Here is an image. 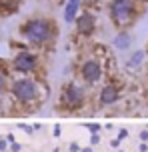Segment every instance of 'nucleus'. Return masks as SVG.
<instances>
[{
  "label": "nucleus",
  "mask_w": 148,
  "mask_h": 152,
  "mask_svg": "<svg viewBox=\"0 0 148 152\" xmlns=\"http://www.w3.org/2000/svg\"><path fill=\"white\" fill-rule=\"evenodd\" d=\"M20 36L26 44L32 48H46L56 40L58 36V26L52 18L46 16H32L20 24Z\"/></svg>",
  "instance_id": "1"
},
{
  "label": "nucleus",
  "mask_w": 148,
  "mask_h": 152,
  "mask_svg": "<svg viewBox=\"0 0 148 152\" xmlns=\"http://www.w3.org/2000/svg\"><path fill=\"white\" fill-rule=\"evenodd\" d=\"M10 98L18 108H36L44 100V86L36 76H18L10 80Z\"/></svg>",
  "instance_id": "2"
},
{
  "label": "nucleus",
  "mask_w": 148,
  "mask_h": 152,
  "mask_svg": "<svg viewBox=\"0 0 148 152\" xmlns=\"http://www.w3.org/2000/svg\"><path fill=\"white\" fill-rule=\"evenodd\" d=\"M138 2L136 0H110L108 2V16L118 30H126L134 20L138 18Z\"/></svg>",
  "instance_id": "3"
},
{
  "label": "nucleus",
  "mask_w": 148,
  "mask_h": 152,
  "mask_svg": "<svg viewBox=\"0 0 148 152\" xmlns=\"http://www.w3.org/2000/svg\"><path fill=\"white\" fill-rule=\"evenodd\" d=\"M86 100H88V94H86V86L78 82H66L60 88V94H58V108L62 112H78L86 106Z\"/></svg>",
  "instance_id": "4"
},
{
  "label": "nucleus",
  "mask_w": 148,
  "mask_h": 152,
  "mask_svg": "<svg viewBox=\"0 0 148 152\" xmlns=\"http://www.w3.org/2000/svg\"><path fill=\"white\" fill-rule=\"evenodd\" d=\"M10 68L20 76H36L40 70V56L34 50H18L10 60Z\"/></svg>",
  "instance_id": "5"
},
{
  "label": "nucleus",
  "mask_w": 148,
  "mask_h": 152,
  "mask_svg": "<svg viewBox=\"0 0 148 152\" xmlns=\"http://www.w3.org/2000/svg\"><path fill=\"white\" fill-rule=\"evenodd\" d=\"M78 78L86 84V86H94V84L102 82L104 78V64L100 58L96 56H88L78 64Z\"/></svg>",
  "instance_id": "6"
},
{
  "label": "nucleus",
  "mask_w": 148,
  "mask_h": 152,
  "mask_svg": "<svg viewBox=\"0 0 148 152\" xmlns=\"http://www.w3.org/2000/svg\"><path fill=\"white\" fill-rule=\"evenodd\" d=\"M120 98H122V86L114 80L102 84L100 90H98V106L102 108H110L114 104H118Z\"/></svg>",
  "instance_id": "7"
},
{
  "label": "nucleus",
  "mask_w": 148,
  "mask_h": 152,
  "mask_svg": "<svg viewBox=\"0 0 148 152\" xmlns=\"http://www.w3.org/2000/svg\"><path fill=\"white\" fill-rule=\"evenodd\" d=\"M96 16H94V12H90V10H82L80 14H78V18L74 20V28H76V34L82 38H88L92 36L94 32H96Z\"/></svg>",
  "instance_id": "8"
},
{
  "label": "nucleus",
  "mask_w": 148,
  "mask_h": 152,
  "mask_svg": "<svg viewBox=\"0 0 148 152\" xmlns=\"http://www.w3.org/2000/svg\"><path fill=\"white\" fill-rule=\"evenodd\" d=\"M80 8H82V0H66L62 8V18L66 24H74V20L80 14Z\"/></svg>",
  "instance_id": "9"
},
{
  "label": "nucleus",
  "mask_w": 148,
  "mask_h": 152,
  "mask_svg": "<svg viewBox=\"0 0 148 152\" xmlns=\"http://www.w3.org/2000/svg\"><path fill=\"white\" fill-rule=\"evenodd\" d=\"M112 46H114L116 50H128V48L132 46V36L126 30H120L116 36L112 38Z\"/></svg>",
  "instance_id": "10"
},
{
  "label": "nucleus",
  "mask_w": 148,
  "mask_h": 152,
  "mask_svg": "<svg viewBox=\"0 0 148 152\" xmlns=\"http://www.w3.org/2000/svg\"><path fill=\"white\" fill-rule=\"evenodd\" d=\"M8 68L10 66H6V62L0 60V98L4 96L8 92V88H10V78H8Z\"/></svg>",
  "instance_id": "11"
},
{
  "label": "nucleus",
  "mask_w": 148,
  "mask_h": 152,
  "mask_svg": "<svg viewBox=\"0 0 148 152\" xmlns=\"http://www.w3.org/2000/svg\"><path fill=\"white\" fill-rule=\"evenodd\" d=\"M144 60H146V50H134V52L128 56L126 66H128V68H140Z\"/></svg>",
  "instance_id": "12"
},
{
  "label": "nucleus",
  "mask_w": 148,
  "mask_h": 152,
  "mask_svg": "<svg viewBox=\"0 0 148 152\" xmlns=\"http://www.w3.org/2000/svg\"><path fill=\"white\" fill-rule=\"evenodd\" d=\"M86 128L90 130V134H98V132H100V124H98V122H88V124H84Z\"/></svg>",
  "instance_id": "13"
},
{
  "label": "nucleus",
  "mask_w": 148,
  "mask_h": 152,
  "mask_svg": "<svg viewBox=\"0 0 148 152\" xmlns=\"http://www.w3.org/2000/svg\"><path fill=\"white\" fill-rule=\"evenodd\" d=\"M138 138H140V142H148V128H142Z\"/></svg>",
  "instance_id": "14"
},
{
  "label": "nucleus",
  "mask_w": 148,
  "mask_h": 152,
  "mask_svg": "<svg viewBox=\"0 0 148 152\" xmlns=\"http://www.w3.org/2000/svg\"><path fill=\"white\" fill-rule=\"evenodd\" d=\"M100 144V134H90V146Z\"/></svg>",
  "instance_id": "15"
},
{
  "label": "nucleus",
  "mask_w": 148,
  "mask_h": 152,
  "mask_svg": "<svg viewBox=\"0 0 148 152\" xmlns=\"http://www.w3.org/2000/svg\"><path fill=\"white\" fill-rule=\"evenodd\" d=\"M120 142H122L120 138H112V140H110V148H114V150H116V148H120Z\"/></svg>",
  "instance_id": "16"
},
{
  "label": "nucleus",
  "mask_w": 148,
  "mask_h": 152,
  "mask_svg": "<svg viewBox=\"0 0 148 152\" xmlns=\"http://www.w3.org/2000/svg\"><path fill=\"white\" fill-rule=\"evenodd\" d=\"M116 138H120V140L128 138V130H126V128H120V130H118V136H116Z\"/></svg>",
  "instance_id": "17"
},
{
  "label": "nucleus",
  "mask_w": 148,
  "mask_h": 152,
  "mask_svg": "<svg viewBox=\"0 0 148 152\" xmlns=\"http://www.w3.org/2000/svg\"><path fill=\"white\" fill-rule=\"evenodd\" d=\"M68 150H70V152H80V146H78V142H70Z\"/></svg>",
  "instance_id": "18"
},
{
  "label": "nucleus",
  "mask_w": 148,
  "mask_h": 152,
  "mask_svg": "<svg viewBox=\"0 0 148 152\" xmlns=\"http://www.w3.org/2000/svg\"><path fill=\"white\" fill-rule=\"evenodd\" d=\"M138 150H140V152H148V142H140Z\"/></svg>",
  "instance_id": "19"
},
{
  "label": "nucleus",
  "mask_w": 148,
  "mask_h": 152,
  "mask_svg": "<svg viewBox=\"0 0 148 152\" xmlns=\"http://www.w3.org/2000/svg\"><path fill=\"white\" fill-rule=\"evenodd\" d=\"M60 132H62V128H60V124H56V126H54V136H60Z\"/></svg>",
  "instance_id": "20"
},
{
  "label": "nucleus",
  "mask_w": 148,
  "mask_h": 152,
  "mask_svg": "<svg viewBox=\"0 0 148 152\" xmlns=\"http://www.w3.org/2000/svg\"><path fill=\"white\" fill-rule=\"evenodd\" d=\"M80 152H94L92 146H84V148H80Z\"/></svg>",
  "instance_id": "21"
},
{
  "label": "nucleus",
  "mask_w": 148,
  "mask_h": 152,
  "mask_svg": "<svg viewBox=\"0 0 148 152\" xmlns=\"http://www.w3.org/2000/svg\"><path fill=\"white\" fill-rule=\"evenodd\" d=\"M0 150H6V142L4 140H0Z\"/></svg>",
  "instance_id": "22"
},
{
  "label": "nucleus",
  "mask_w": 148,
  "mask_h": 152,
  "mask_svg": "<svg viewBox=\"0 0 148 152\" xmlns=\"http://www.w3.org/2000/svg\"><path fill=\"white\" fill-rule=\"evenodd\" d=\"M136 2H148V0H136Z\"/></svg>",
  "instance_id": "23"
},
{
  "label": "nucleus",
  "mask_w": 148,
  "mask_h": 152,
  "mask_svg": "<svg viewBox=\"0 0 148 152\" xmlns=\"http://www.w3.org/2000/svg\"><path fill=\"white\" fill-rule=\"evenodd\" d=\"M52 152H60V150H58V148H54V150H52Z\"/></svg>",
  "instance_id": "24"
},
{
  "label": "nucleus",
  "mask_w": 148,
  "mask_h": 152,
  "mask_svg": "<svg viewBox=\"0 0 148 152\" xmlns=\"http://www.w3.org/2000/svg\"><path fill=\"white\" fill-rule=\"evenodd\" d=\"M118 152H124V150H118Z\"/></svg>",
  "instance_id": "25"
}]
</instances>
